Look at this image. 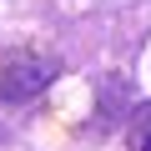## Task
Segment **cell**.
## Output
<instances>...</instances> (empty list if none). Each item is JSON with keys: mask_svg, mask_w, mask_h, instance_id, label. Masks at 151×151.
<instances>
[{"mask_svg": "<svg viewBox=\"0 0 151 151\" xmlns=\"http://www.w3.org/2000/svg\"><path fill=\"white\" fill-rule=\"evenodd\" d=\"M45 86H50V65H40V60H10L5 76H0V96L5 101H35Z\"/></svg>", "mask_w": 151, "mask_h": 151, "instance_id": "6da1fadb", "label": "cell"}, {"mask_svg": "<svg viewBox=\"0 0 151 151\" xmlns=\"http://www.w3.org/2000/svg\"><path fill=\"white\" fill-rule=\"evenodd\" d=\"M141 151H151V131H146V136H141Z\"/></svg>", "mask_w": 151, "mask_h": 151, "instance_id": "7a4b0ae2", "label": "cell"}]
</instances>
